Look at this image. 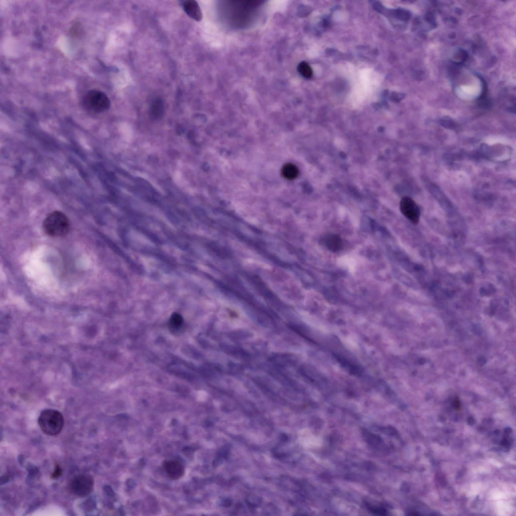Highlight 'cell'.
Segmentation results:
<instances>
[{
  "label": "cell",
  "mask_w": 516,
  "mask_h": 516,
  "mask_svg": "<svg viewBox=\"0 0 516 516\" xmlns=\"http://www.w3.org/2000/svg\"><path fill=\"white\" fill-rule=\"evenodd\" d=\"M38 421L41 431L49 436L59 434L64 424V418L62 413L52 409L43 410Z\"/></svg>",
  "instance_id": "6da1fadb"
},
{
  "label": "cell",
  "mask_w": 516,
  "mask_h": 516,
  "mask_svg": "<svg viewBox=\"0 0 516 516\" xmlns=\"http://www.w3.org/2000/svg\"><path fill=\"white\" fill-rule=\"evenodd\" d=\"M43 230L48 236L62 237L70 230L69 220L63 212L55 211L50 213L42 225Z\"/></svg>",
  "instance_id": "7a4b0ae2"
},
{
  "label": "cell",
  "mask_w": 516,
  "mask_h": 516,
  "mask_svg": "<svg viewBox=\"0 0 516 516\" xmlns=\"http://www.w3.org/2000/svg\"><path fill=\"white\" fill-rule=\"evenodd\" d=\"M81 105L83 109L89 112L100 114L109 109L111 102L104 93L92 90L83 96Z\"/></svg>",
  "instance_id": "3957f363"
},
{
  "label": "cell",
  "mask_w": 516,
  "mask_h": 516,
  "mask_svg": "<svg viewBox=\"0 0 516 516\" xmlns=\"http://www.w3.org/2000/svg\"><path fill=\"white\" fill-rule=\"evenodd\" d=\"M95 482L93 477L89 474H79L74 477L70 481L69 489L74 495L85 497L91 494L94 488Z\"/></svg>",
  "instance_id": "277c9868"
},
{
  "label": "cell",
  "mask_w": 516,
  "mask_h": 516,
  "mask_svg": "<svg viewBox=\"0 0 516 516\" xmlns=\"http://www.w3.org/2000/svg\"><path fill=\"white\" fill-rule=\"evenodd\" d=\"M400 209L403 216L414 225H417L420 219V209L416 202L408 197H403L400 203Z\"/></svg>",
  "instance_id": "5b68a950"
},
{
  "label": "cell",
  "mask_w": 516,
  "mask_h": 516,
  "mask_svg": "<svg viewBox=\"0 0 516 516\" xmlns=\"http://www.w3.org/2000/svg\"><path fill=\"white\" fill-rule=\"evenodd\" d=\"M164 467L167 476L172 480H178L184 475V466L179 461H167L164 464Z\"/></svg>",
  "instance_id": "8992f818"
},
{
  "label": "cell",
  "mask_w": 516,
  "mask_h": 516,
  "mask_svg": "<svg viewBox=\"0 0 516 516\" xmlns=\"http://www.w3.org/2000/svg\"><path fill=\"white\" fill-rule=\"evenodd\" d=\"M323 245L330 251L337 252L343 247V243L341 238L337 234H328L323 237L322 239Z\"/></svg>",
  "instance_id": "52a82bcc"
},
{
  "label": "cell",
  "mask_w": 516,
  "mask_h": 516,
  "mask_svg": "<svg viewBox=\"0 0 516 516\" xmlns=\"http://www.w3.org/2000/svg\"><path fill=\"white\" fill-rule=\"evenodd\" d=\"M183 9L187 14L197 21L202 19L203 14L198 3L194 0H188L183 4Z\"/></svg>",
  "instance_id": "ba28073f"
},
{
  "label": "cell",
  "mask_w": 516,
  "mask_h": 516,
  "mask_svg": "<svg viewBox=\"0 0 516 516\" xmlns=\"http://www.w3.org/2000/svg\"><path fill=\"white\" fill-rule=\"evenodd\" d=\"M282 174L285 179L292 180L298 176V169L295 165L292 163H287L282 167Z\"/></svg>",
  "instance_id": "9c48e42d"
},
{
  "label": "cell",
  "mask_w": 516,
  "mask_h": 516,
  "mask_svg": "<svg viewBox=\"0 0 516 516\" xmlns=\"http://www.w3.org/2000/svg\"><path fill=\"white\" fill-rule=\"evenodd\" d=\"M164 106L160 99L155 100L150 107V115L154 119L160 118L163 114Z\"/></svg>",
  "instance_id": "30bf717a"
},
{
  "label": "cell",
  "mask_w": 516,
  "mask_h": 516,
  "mask_svg": "<svg viewBox=\"0 0 516 516\" xmlns=\"http://www.w3.org/2000/svg\"><path fill=\"white\" fill-rule=\"evenodd\" d=\"M183 323V319L182 316L177 313H175L170 318L169 322V328L172 331H178L182 328Z\"/></svg>",
  "instance_id": "8fae6325"
},
{
  "label": "cell",
  "mask_w": 516,
  "mask_h": 516,
  "mask_svg": "<svg viewBox=\"0 0 516 516\" xmlns=\"http://www.w3.org/2000/svg\"><path fill=\"white\" fill-rule=\"evenodd\" d=\"M299 73L304 77L309 79L313 75V70L309 65L306 62H301L298 66Z\"/></svg>",
  "instance_id": "7c38bea8"
},
{
  "label": "cell",
  "mask_w": 516,
  "mask_h": 516,
  "mask_svg": "<svg viewBox=\"0 0 516 516\" xmlns=\"http://www.w3.org/2000/svg\"><path fill=\"white\" fill-rule=\"evenodd\" d=\"M62 474V469L59 466H57L56 467L53 474L52 475V479H57L61 476Z\"/></svg>",
  "instance_id": "4fadbf2b"
}]
</instances>
